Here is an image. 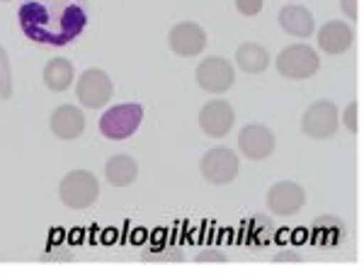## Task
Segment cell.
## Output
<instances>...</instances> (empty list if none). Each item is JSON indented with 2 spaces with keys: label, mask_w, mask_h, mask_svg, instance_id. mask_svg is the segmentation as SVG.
I'll return each mask as SVG.
<instances>
[{
  "label": "cell",
  "mask_w": 364,
  "mask_h": 279,
  "mask_svg": "<svg viewBox=\"0 0 364 279\" xmlns=\"http://www.w3.org/2000/svg\"><path fill=\"white\" fill-rule=\"evenodd\" d=\"M17 20L32 42L66 46L83 34L87 5L85 0H22Z\"/></svg>",
  "instance_id": "obj_1"
},
{
  "label": "cell",
  "mask_w": 364,
  "mask_h": 279,
  "mask_svg": "<svg viewBox=\"0 0 364 279\" xmlns=\"http://www.w3.org/2000/svg\"><path fill=\"white\" fill-rule=\"evenodd\" d=\"M144 121V107L139 102H124L109 107L100 119V131L109 141H124V138L134 136L136 129Z\"/></svg>",
  "instance_id": "obj_2"
},
{
  "label": "cell",
  "mask_w": 364,
  "mask_h": 279,
  "mask_svg": "<svg viewBox=\"0 0 364 279\" xmlns=\"http://www.w3.org/2000/svg\"><path fill=\"white\" fill-rule=\"evenodd\" d=\"M100 182L92 173L87 170H73L58 185V197L68 209H87L97 202Z\"/></svg>",
  "instance_id": "obj_3"
},
{
  "label": "cell",
  "mask_w": 364,
  "mask_h": 279,
  "mask_svg": "<svg viewBox=\"0 0 364 279\" xmlns=\"http://www.w3.org/2000/svg\"><path fill=\"white\" fill-rule=\"evenodd\" d=\"M274 66H277L282 78L306 80L318 71L321 59H318V54H316V49H311L309 44H291V46H287V49H282Z\"/></svg>",
  "instance_id": "obj_4"
},
{
  "label": "cell",
  "mask_w": 364,
  "mask_h": 279,
  "mask_svg": "<svg viewBox=\"0 0 364 279\" xmlns=\"http://www.w3.org/2000/svg\"><path fill=\"white\" fill-rule=\"evenodd\" d=\"M197 85L204 92H211V95H224L233 88L236 83V71H233V63L221 59V56H209L197 66Z\"/></svg>",
  "instance_id": "obj_5"
},
{
  "label": "cell",
  "mask_w": 364,
  "mask_h": 279,
  "mask_svg": "<svg viewBox=\"0 0 364 279\" xmlns=\"http://www.w3.org/2000/svg\"><path fill=\"white\" fill-rule=\"evenodd\" d=\"M338 126H340V112H338L336 102H331V100L314 102L301 117V131L306 133L309 138H316V141L336 136Z\"/></svg>",
  "instance_id": "obj_6"
},
{
  "label": "cell",
  "mask_w": 364,
  "mask_h": 279,
  "mask_svg": "<svg viewBox=\"0 0 364 279\" xmlns=\"http://www.w3.org/2000/svg\"><path fill=\"white\" fill-rule=\"evenodd\" d=\"M75 95H78L80 104L87 109L105 107L114 95L112 78H109L105 71H100V68H87V71H83V75L78 78Z\"/></svg>",
  "instance_id": "obj_7"
},
{
  "label": "cell",
  "mask_w": 364,
  "mask_h": 279,
  "mask_svg": "<svg viewBox=\"0 0 364 279\" xmlns=\"http://www.w3.org/2000/svg\"><path fill=\"white\" fill-rule=\"evenodd\" d=\"M199 173L209 185H228L238 175V155L231 148H211L199 163Z\"/></svg>",
  "instance_id": "obj_8"
},
{
  "label": "cell",
  "mask_w": 364,
  "mask_h": 279,
  "mask_svg": "<svg viewBox=\"0 0 364 279\" xmlns=\"http://www.w3.org/2000/svg\"><path fill=\"white\" fill-rule=\"evenodd\" d=\"M277 138H274L272 129L262 124H248L238 133V148L248 160H265L272 155Z\"/></svg>",
  "instance_id": "obj_9"
},
{
  "label": "cell",
  "mask_w": 364,
  "mask_h": 279,
  "mask_svg": "<svg viewBox=\"0 0 364 279\" xmlns=\"http://www.w3.org/2000/svg\"><path fill=\"white\" fill-rule=\"evenodd\" d=\"M236 124V112L226 100H211L199 112V126L211 138H224Z\"/></svg>",
  "instance_id": "obj_10"
},
{
  "label": "cell",
  "mask_w": 364,
  "mask_h": 279,
  "mask_svg": "<svg viewBox=\"0 0 364 279\" xmlns=\"http://www.w3.org/2000/svg\"><path fill=\"white\" fill-rule=\"evenodd\" d=\"M168 44L178 56L190 59V56H197L204 51V46H207V32L197 22H178L168 32Z\"/></svg>",
  "instance_id": "obj_11"
},
{
  "label": "cell",
  "mask_w": 364,
  "mask_h": 279,
  "mask_svg": "<svg viewBox=\"0 0 364 279\" xmlns=\"http://www.w3.org/2000/svg\"><path fill=\"white\" fill-rule=\"evenodd\" d=\"M304 202H306V192L301 185L289 182V180L272 185L267 192V207L277 217H291V214L301 212Z\"/></svg>",
  "instance_id": "obj_12"
},
{
  "label": "cell",
  "mask_w": 364,
  "mask_h": 279,
  "mask_svg": "<svg viewBox=\"0 0 364 279\" xmlns=\"http://www.w3.org/2000/svg\"><path fill=\"white\" fill-rule=\"evenodd\" d=\"M51 131L63 141H73L85 131V114L75 104H61L51 112Z\"/></svg>",
  "instance_id": "obj_13"
},
{
  "label": "cell",
  "mask_w": 364,
  "mask_h": 279,
  "mask_svg": "<svg viewBox=\"0 0 364 279\" xmlns=\"http://www.w3.org/2000/svg\"><path fill=\"white\" fill-rule=\"evenodd\" d=\"M355 44V32L348 22H328L318 30V46L326 54L331 56H340Z\"/></svg>",
  "instance_id": "obj_14"
},
{
  "label": "cell",
  "mask_w": 364,
  "mask_h": 279,
  "mask_svg": "<svg viewBox=\"0 0 364 279\" xmlns=\"http://www.w3.org/2000/svg\"><path fill=\"white\" fill-rule=\"evenodd\" d=\"M279 25L287 34L299 37V39L311 37L316 30L314 15H311V10L304 8V5H287V8H282L279 10Z\"/></svg>",
  "instance_id": "obj_15"
},
{
  "label": "cell",
  "mask_w": 364,
  "mask_h": 279,
  "mask_svg": "<svg viewBox=\"0 0 364 279\" xmlns=\"http://www.w3.org/2000/svg\"><path fill=\"white\" fill-rule=\"evenodd\" d=\"M105 177H107V182L114 185V187H129V185L139 177L136 160L127 153L112 155V158L107 160V165H105Z\"/></svg>",
  "instance_id": "obj_16"
},
{
  "label": "cell",
  "mask_w": 364,
  "mask_h": 279,
  "mask_svg": "<svg viewBox=\"0 0 364 279\" xmlns=\"http://www.w3.org/2000/svg\"><path fill=\"white\" fill-rule=\"evenodd\" d=\"M236 63H238L240 71L255 75V73H262L269 66V54H267L265 46H260L255 42H245V44L238 46Z\"/></svg>",
  "instance_id": "obj_17"
},
{
  "label": "cell",
  "mask_w": 364,
  "mask_h": 279,
  "mask_svg": "<svg viewBox=\"0 0 364 279\" xmlns=\"http://www.w3.org/2000/svg\"><path fill=\"white\" fill-rule=\"evenodd\" d=\"M75 78V71H73V63L68 59H51L46 63L44 68V83L49 90L54 92H63L70 88V83H73Z\"/></svg>",
  "instance_id": "obj_18"
},
{
  "label": "cell",
  "mask_w": 364,
  "mask_h": 279,
  "mask_svg": "<svg viewBox=\"0 0 364 279\" xmlns=\"http://www.w3.org/2000/svg\"><path fill=\"white\" fill-rule=\"evenodd\" d=\"M13 97V71H10L8 51L0 46V100Z\"/></svg>",
  "instance_id": "obj_19"
},
{
  "label": "cell",
  "mask_w": 364,
  "mask_h": 279,
  "mask_svg": "<svg viewBox=\"0 0 364 279\" xmlns=\"http://www.w3.org/2000/svg\"><path fill=\"white\" fill-rule=\"evenodd\" d=\"M343 124L348 126V131L350 133H357L360 131V102H355L352 100L348 107H345V112H343Z\"/></svg>",
  "instance_id": "obj_20"
},
{
  "label": "cell",
  "mask_w": 364,
  "mask_h": 279,
  "mask_svg": "<svg viewBox=\"0 0 364 279\" xmlns=\"http://www.w3.org/2000/svg\"><path fill=\"white\" fill-rule=\"evenodd\" d=\"M262 3L265 0H236V10L243 17H255L262 10Z\"/></svg>",
  "instance_id": "obj_21"
},
{
  "label": "cell",
  "mask_w": 364,
  "mask_h": 279,
  "mask_svg": "<svg viewBox=\"0 0 364 279\" xmlns=\"http://www.w3.org/2000/svg\"><path fill=\"white\" fill-rule=\"evenodd\" d=\"M340 8H343V13L350 22L360 20V0H340Z\"/></svg>",
  "instance_id": "obj_22"
},
{
  "label": "cell",
  "mask_w": 364,
  "mask_h": 279,
  "mask_svg": "<svg viewBox=\"0 0 364 279\" xmlns=\"http://www.w3.org/2000/svg\"><path fill=\"white\" fill-rule=\"evenodd\" d=\"M209 260H216V263H226V255L219 253V250H204V253L197 255V263H209Z\"/></svg>",
  "instance_id": "obj_23"
},
{
  "label": "cell",
  "mask_w": 364,
  "mask_h": 279,
  "mask_svg": "<svg viewBox=\"0 0 364 279\" xmlns=\"http://www.w3.org/2000/svg\"><path fill=\"white\" fill-rule=\"evenodd\" d=\"M282 260H294V263H299L301 260V255H296V253H282V255H274V263H282Z\"/></svg>",
  "instance_id": "obj_24"
},
{
  "label": "cell",
  "mask_w": 364,
  "mask_h": 279,
  "mask_svg": "<svg viewBox=\"0 0 364 279\" xmlns=\"http://www.w3.org/2000/svg\"><path fill=\"white\" fill-rule=\"evenodd\" d=\"M0 3H10V0H0Z\"/></svg>",
  "instance_id": "obj_25"
}]
</instances>
